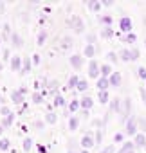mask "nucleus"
Instances as JSON below:
<instances>
[{"mask_svg": "<svg viewBox=\"0 0 146 153\" xmlns=\"http://www.w3.org/2000/svg\"><path fill=\"white\" fill-rule=\"evenodd\" d=\"M103 6H105V7H110L112 2H110V0H103Z\"/></svg>", "mask_w": 146, "mask_h": 153, "instance_id": "51", "label": "nucleus"}, {"mask_svg": "<svg viewBox=\"0 0 146 153\" xmlns=\"http://www.w3.org/2000/svg\"><path fill=\"white\" fill-rule=\"evenodd\" d=\"M87 42H89V45H94V42H96V34H94V33L87 34Z\"/></svg>", "mask_w": 146, "mask_h": 153, "instance_id": "42", "label": "nucleus"}, {"mask_svg": "<svg viewBox=\"0 0 146 153\" xmlns=\"http://www.w3.org/2000/svg\"><path fill=\"white\" fill-rule=\"evenodd\" d=\"M4 59H9V51H7V49L4 51Z\"/></svg>", "mask_w": 146, "mask_h": 153, "instance_id": "53", "label": "nucleus"}, {"mask_svg": "<svg viewBox=\"0 0 146 153\" xmlns=\"http://www.w3.org/2000/svg\"><path fill=\"white\" fill-rule=\"evenodd\" d=\"M11 43H13V47H22L24 45V40H22V36L18 33H13L11 34Z\"/></svg>", "mask_w": 146, "mask_h": 153, "instance_id": "18", "label": "nucleus"}, {"mask_svg": "<svg viewBox=\"0 0 146 153\" xmlns=\"http://www.w3.org/2000/svg\"><path fill=\"white\" fill-rule=\"evenodd\" d=\"M2 68H4V63H2V61H0V70H2Z\"/></svg>", "mask_w": 146, "mask_h": 153, "instance_id": "57", "label": "nucleus"}, {"mask_svg": "<svg viewBox=\"0 0 146 153\" xmlns=\"http://www.w3.org/2000/svg\"><path fill=\"white\" fill-rule=\"evenodd\" d=\"M121 106H123V103H121V99H119V97H114V99H110V103H108V108H110V112H108V114H112V112H115V114H121Z\"/></svg>", "mask_w": 146, "mask_h": 153, "instance_id": "7", "label": "nucleus"}, {"mask_svg": "<svg viewBox=\"0 0 146 153\" xmlns=\"http://www.w3.org/2000/svg\"><path fill=\"white\" fill-rule=\"evenodd\" d=\"M22 148H24V151H31V149H33V139H31V137H25Z\"/></svg>", "mask_w": 146, "mask_h": 153, "instance_id": "32", "label": "nucleus"}, {"mask_svg": "<svg viewBox=\"0 0 146 153\" xmlns=\"http://www.w3.org/2000/svg\"><path fill=\"white\" fill-rule=\"evenodd\" d=\"M99 22H101V24H105V27H112V24H114V18L107 15V16H101V18H99Z\"/></svg>", "mask_w": 146, "mask_h": 153, "instance_id": "33", "label": "nucleus"}, {"mask_svg": "<svg viewBox=\"0 0 146 153\" xmlns=\"http://www.w3.org/2000/svg\"><path fill=\"white\" fill-rule=\"evenodd\" d=\"M31 99H33V103H34V105H42V103H43V96H42L40 92H34Z\"/></svg>", "mask_w": 146, "mask_h": 153, "instance_id": "36", "label": "nucleus"}, {"mask_svg": "<svg viewBox=\"0 0 146 153\" xmlns=\"http://www.w3.org/2000/svg\"><path fill=\"white\" fill-rule=\"evenodd\" d=\"M114 72H112V67L108 65V63H105V65H101V76L103 78H110Z\"/></svg>", "mask_w": 146, "mask_h": 153, "instance_id": "22", "label": "nucleus"}, {"mask_svg": "<svg viewBox=\"0 0 146 153\" xmlns=\"http://www.w3.org/2000/svg\"><path fill=\"white\" fill-rule=\"evenodd\" d=\"M139 92H141V97H142V99H144V103H146V88H142V87H141V88H139Z\"/></svg>", "mask_w": 146, "mask_h": 153, "instance_id": "48", "label": "nucleus"}, {"mask_svg": "<svg viewBox=\"0 0 146 153\" xmlns=\"http://www.w3.org/2000/svg\"><path fill=\"white\" fill-rule=\"evenodd\" d=\"M22 65H24V58H20V56H13L11 58V68L13 70L22 72Z\"/></svg>", "mask_w": 146, "mask_h": 153, "instance_id": "11", "label": "nucleus"}, {"mask_svg": "<svg viewBox=\"0 0 146 153\" xmlns=\"http://www.w3.org/2000/svg\"><path fill=\"white\" fill-rule=\"evenodd\" d=\"M144 149H146V148H144Z\"/></svg>", "mask_w": 146, "mask_h": 153, "instance_id": "61", "label": "nucleus"}, {"mask_svg": "<svg viewBox=\"0 0 146 153\" xmlns=\"http://www.w3.org/2000/svg\"><path fill=\"white\" fill-rule=\"evenodd\" d=\"M130 153H135V151H130Z\"/></svg>", "mask_w": 146, "mask_h": 153, "instance_id": "60", "label": "nucleus"}, {"mask_svg": "<svg viewBox=\"0 0 146 153\" xmlns=\"http://www.w3.org/2000/svg\"><path fill=\"white\" fill-rule=\"evenodd\" d=\"M87 88H89V81H87V79H80V83H78V87H76V90L83 94V92H85Z\"/></svg>", "mask_w": 146, "mask_h": 153, "instance_id": "31", "label": "nucleus"}, {"mask_svg": "<svg viewBox=\"0 0 146 153\" xmlns=\"http://www.w3.org/2000/svg\"><path fill=\"white\" fill-rule=\"evenodd\" d=\"M133 144H135V148H146V135L144 133H137L133 137Z\"/></svg>", "mask_w": 146, "mask_h": 153, "instance_id": "14", "label": "nucleus"}, {"mask_svg": "<svg viewBox=\"0 0 146 153\" xmlns=\"http://www.w3.org/2000/svg\"><path fill=\"white\" fill-rule=\"evenodd\" d=\"M137 123H139L141 130H142V131H146V117H139V119H137Z\"/></svg>", "mask_w": 146, "mask_h": 153, "instance_id": "40", "label": "nucleus"}, {"mask_svg": "<svg viewBox=\"0 0 146 153\" xmlns=\"http://www.w3.org/2000/svg\"><path fill=\"white\" fill-rule=\"evenodd\" d=\"M98 101H99L101 105L110 103V96H108V92H98Z\"/></svg>", "mask_w": 146, "mask_h": 153, "instance_id": "26", "label": "nucleus"}, {"mask_svg": "<svg viewBox=\"0 0 146 153\" xmlns=\"http://www.w3.org/2000/svg\"><path fill=\"white\" fill-rule=\"evenodd\" d=\"M96 88H98L99 92H107V90L110 88V81H108V78H103V76H101V78L96 81Z\"/></svg>", "mask_w": 146, "mask_h": 153, "instance_id": "8", "label": "nucleus"}, {"mask_svg": "<svg viewBox=\"0 0 146 153\" xmlns=\"http://www.w3.org/2000/svg\"><path fill=\"white\" fill-rule=\"evenodd\" d=\"M45 40H47V31H45V29H40V33H38V36H36V43H38V45H43Z\"/></svg>", "mask_w": 146, "mask_h": 153, "instance_id": "24", "label": "nucleus"}, {"mask_svg": "<svg viewBox=\"0 0 146 153\" xmlns=\"http://www.w3.org/2000/svg\"><path fill=\"white\" fill-rule=\"evenodd\" d=\"M67 153H76V151L74 149H67Z\"/></svg>", "mask_w": 146, "mask_h": 153, "instance_id": "56", "label": "nucleus"}, {"mask_svg": "<svg viewBox=\"0 0 146 153\" xmlns=\"http://www.w3.org/2000/svg\"><path fill=\"white\" fill-rule=\"evenodd\" d=\"M108 81H110V87H121V83H123V76H121V72H114L110 78H108Z\"/></svg>", "mask_w": 146, "mask_h": 153, "instance_id": "9", "label": "nucleus"}, {"mask_svg": "<svg viewBox=\"0 0 146 153\" xmlns=\"http://www.w3.org/2000/svg\"><path fill=\"white\" fill-rule=\"evenodd\" d=\"M38 153H47V148L45 146H38Z\"/></svg>", "mask_w": 146, "mask_h": 153, "instance_id": "50", "label": "nucleus"}, {"mask_svg": "<svg viewBox=\"0 0 146 153\" xmlns=\"http://www.w3.org/2000/svg\"><path fill=\"white\" fill-rule=\"evenodd\" d=\"M56 121H58V115H56L54 112H47V115H45V123H47V124H56Z\"/></svg>", "mask_w": 146, "mask_h": 153, "instance_id": "28", "label": "nucleus"}, {"mask_svg": "<svg viewBox=\"0 0 146 153\" xmlns=\"http://www.w3.org/2000/svg\"><path fill=\"white\" fill-rule=\"evenodd\" d=\"M139 76H141V79H144V81H146V68H144V67H141V68H139Z\"/></svg>", "mask_w": 146, "mask_h": 153, "instance_id": "44", "label": "nucleus"}, {"mask_svg": "<svg viewBox=\"0 0 146 153\" xmlns=\"http://www.w3.org/2000/svg\"><path fill=\"white\" fill-rule=\"evenodd\" d=\"M80 153H89V151H87V149H81V151H80Z\"/></svg>", "mask_w": 146, "mask_h": 153, "instance_id": "58", "label": "nucleus"}, {"mask_svg": "<svg viewBox=\"0 0 146 153\" xmlns=\"http://www.w3.org/2000/svg\"><path fill=\"white\" fill-rule=\"evenodd\" d=\"M87 72H89V78H90V79H96V81H98V79L101 78V65H98L96 59H90Z\"/></svg>", "mask_w": 146, "mask_h": 153, "instance_id": "2", "label": "nucleus"}, {"mask_svg": "<svg viewBox=\"0 0 146 153\" xmlns=\"http://www.w3.org/2000/svg\"><path fill=\"white\" fill-rule=\"evenodd\" d=\"M119 58H121L123 61H133V52H132L130 49H126V47H124V49H121V51H119Z\"/></svg>", "mask_w": 146, "mask_h": 153, "instance_id": "13", "label": "nucleus"}, {"mask_svg": "<svg viewBox=\"0 0 146 153\" xmlns=\"http://www.w3.org/2000/svg\"><path fill=\"white\" fill-rule=\"evenodd\" d=\"M78 110H81V106H80V101H78V99H72V101L69 103V112H70V114H76Z\"/></svg>", "mask_w": 146, "mask_h": 153, "instance_id": "19", "label": "nucleus"}, {"mask_svg": "<svg viewBox=\"0 0 146 153\" xmlns=\"http://www.w3.org/2000/svg\"><path fill=\"white\" fill-rule=\"evenodd\" d=\"M9 148H11V140L7 137H2L0 139V151H7Z\"/></svg>", "mask_w": 146, "mask_h": 153, "instance_id": "23", "label": "nucleus"}, {"mask_svg": "<svg viewBox=\"0 0 146 153\" xmlns=\"http://www.w3.org/2000/svg\"><path fill=\"white\" fill-rule=\"evenodd\" d=\"M31 59H33V65H38V63H40V54H33Z\"/></svg>", "mask_w": 146, "mask_h": 153, "instance_id": "45", "label": "nucleus"}, {"mask_svg": "<svg viewBox=\"0 0 146 153\" xmlns=\"http://www.w3.org/2000/svg\"><path fill=\"white\" fill-rule=\"evenodd\" d=\"M99 153H115V148L110 144V146H107V148H105L103 151H99Z\"/></svg>", "mask_w": 146, "mask_h": 153, "instance_id": "43", "label": "nucleus"}, {"mask_svg": "<svg viewBox=\"0 0 146 153\" xmlns=\"http://www.w3.org/2000/svg\"><path fill=\"white\" fill-rule=\"evenodd\" d=\"M13 123H15V114H11V115L2 119V128H9V126H13Z\"/></svg>", "mask_w": 146, "mask_h": 153, "instance_id": "27", "label": "nucleus"}, {"mask_svg": "<svg viewBox=\"0 0 146 153\" xmlns=\"http://www.w3.org/2000/svg\"><path fill=\"white\" fill-rule=\"evenodd\" d=\"M81 117H83V119H89V117H90V112H89V110H81Z\"/></svg>", "mask_w": 146, "mask_h": 153, "instance_id": "47", "label": "nucleus"}, {"mask_svg": "<svg viewBox=\"0 0 146 153\" xmlns=\"http://www.w3.org/2000/svg\"><path fill=\"white\" fill-rule=\"evenodd\" d=\"M80 106H81V110H90V108L94 106V99L89 97V96H83V97L80 99Z\"/></svg>", "mask_w": 146, "mask_h": 153, "instance_id": "12", "label": "nucleus"}, {"mask_svg": "<svg viewBox=\"0 0 146 153\" xmlns=\"http://www.w3.org/2000/svg\"><path fill=\"white\" fill-rule=\"evenodd\" d=\"M54 106H65V97L61 96V94H58V96H54Z\"/></svg>", "mask_w": 146, "mask_h": 153, "instance_id": "35", "label": "nucleus"}, {"mask_svg": "<svg viewBox=\"0 0 146 153\" xmlns=\"http://www.w3.org/2000/svg\"><path fill=\"white\" fill-rule=\"evenodd\" d=\"M107 59H108V61H112V63H117V61H119V59H117V54H115V52H112V51H110V52H107Z\"/></svg>", "mask_w": 146, "mask_h": 153, "instance_id": "38", "label": "nucleus"}, {"mask_svg": "<svg viewBox=\"0 0 146 153\" xmlns=\"http://www.w3.org/2000/svg\"><path fill=\"white\" fill-rule=\"evenodd\" d=\"M2 31H4L2 38H4V40H7V38L11 40V34H13V33H11V27H9V24H4V25H2Z\"/></svg>", "mask_w": 146, "mask_h": 153, "instance_id": "30", "label": "nucleus"}, {"mask_svg": "<svg viewBox=\"0 0 146 153\" xmlns=\"http://www.w3.org/2000/svg\"><path fill=\"white\" fill-rule=\"evenodd\" d=\"M94 137H96V144L99 146V144H101V140H103V131H101V130H98V133H96Z\"/></svg>", "mask_w": 146, "mask_h": 153, "instance_id": "41", "label": "nucleus"}, {"mask_svg": "<svg viewBox=\"0 0 146 153\" xmlns=\"http://www.w3.org/2000/svg\"><path fill=\"white\" fill-rule=\"evenodd\" d=\"M119 27H121V31H123L124 34H130V33H132V20H130V16H121Z\"/></svg>", "mask_w": 146, "mask_h": 153, "instance_id": "5", "label": "nucleus"}, {"mask_svg": "<svg viewBox=\"0 0 146 153\" xmlns=\"http://www.w3.org/2000/svg\"><path fill=\"white\" fill-rule=\"evenodd\" d=\"M31 68H33V59H29V58H24V65H22V74H27V72H31Z\"/></svg>", "mask_w": 146, "mask_h": 153, "instance_id": "21", "label": "nucleus"}, {"mask_svg": "<svg viewBox=\"0 0 146 153\" xmlns=\"http://www.w3.org/2000/svg\"><path fill=\"white\" fill-rule=\"evenodd\" d=\"M2 131H4V128H2V124H0V139H2Z\"/></svg>", "mask_w": 146, "mask_h": 153, "instance_id": "55", "label": "nucleus"}, {"mask_svg": "<svg viewBox=\"0 0 146 153\" xmlns=\"http://www.w3.org/2000/svg\"><path fill=\"white\" fill-rule=\"evenodd\" d=\"M67 25L74 31V33H78V34H81V33L85 31V24H83V20H81L80 16H70V18L67 20Z\"/></svg>", "mask_w": 146, "mask_h": 153, "instance_id": "1", "label": "nucleus"}, {"mask_svg": "<svg viewBox=\"0 0 146 153\" xmlns=\"http://www.w3.org/2000/svg\"><path fill=\"white\" fill-rule=\"evenodd\" d=\"M101 36L103 38H112L114 36V29L112 27H103L101 29Z\"/></svg>", "mask_w": 146, "mask_h": 153, "instance_id": "34", "label": "nucleus"}, {"mask_svg": "<svg viewBox=\"0 0 146 153\" xmlns=\"http://www.w3.org/2000/svg\"><path fill=\"white\" fill-rule=\"evenodd\" d=\"M80 144H81V148H83V149H90V148H94V146H96V137L92 135V131L85 133V135L81 137Z\"/></svg>", "mask_w": 146, "mask_h": 153, "instance_id": "3", "label": "nucleus"}, {"mask_svg": "<svg viewBox=\"0 0 146 153\" xmlns=\"http://www.w3.org/2000/svg\"><path fill=\"white\" fill-rule=\"evenodd\" d=\"M0 47H2V36H0Z\"/></svg>", "mask_w": 146, "mask_h": 153, "instance_id": "59", "label": "nucleus"}, {"mask_svg": "<svg viewBox=\"0 0 146 153\" xmlns=\"http://www.w3.org/2000/svg\"><path fill=\"white\" fill-rule=\"evenodd\" d=\"M61 51H67V49H70L72 47V38H69V36H63L61 38Z\"/></svg>", "mask_w": 146, "mask_h": 153, "instance_id": "25", "label": "nucleus"}, {"mask_svg": "<svg viewBox=\"0 0 146 153\" xmlns=\"http://www.w3.org/2000/svg\"><path fill=\"white\" fill-rule=\"evenodd\" d=\"M83 56L92 59V58L96 56V45H89V43H87V47L83 49Z\"/></svg>", "mask_w": 146, "mask_h": 153, "instance_id": "16", "label": "nucleus"}, {"mask_svg": "<svg viewBox=\"0 0 146 153\" xmlns=\"http://www.w3.org/2000/svg\"><path fill=\"white\" fill-rule=\"evenodd\" d=\"M135 40H137V38H135V34H133V33L124 34V42H126V43H135Z\"/></svg>", "mask_w": 146, "mask_h": 153, "instance_id": "39", "label": "nucleus"}, {"mask_svg": "<svg viewBox=\"0 0 146 153\" xmlns=\"http://www.w3.org/2000/svg\"><path fill=\"white\" fill-rule=\"evenodd\" d=\"M4 103H6V101H4V97H2V94H0V105H2V106H4Z\"/></svg>", "mask_w": 146, "mask_h": 153, "instance_id": "54", "label": "nucleus"}, {"mask_svg": "<svg viewBox=\"0 0 146 153\" xmlns=\"http://www.w3.org/2000/svg\"><path fill=\"white\" fill-rule=\"evenodd\" d=\"M132 52H133V61H135V59L139 58V51H137V49H132Z\"/></svg>", "mask_w": 146, "mask_h": 153, "instance_id": "49", "label": "nucleus"}, {"mask_svg": "<svg viewBox=\"0 0 146 153\" xmlns=\"http://www.w3.org/2000/svg\"><path fill=\"white\" fill-rule=\"evenodd\" d=\"M78 128H80V117H76V115L69 117V130L70 131H76Z\"/></svg>", "mask_w": 146, "mask_h": 153, "instance_id": "15", "label": "nucleus"}, {"mask_svg": "<svg viewBox=\"0 0 146 153\" xmlns=\"http://www.w3.org/2000/svg\"><path fill=\"white\" fill-rule=\"evenodd\" d=\"M24 99H25V96L20 92V88H16V90L11 92V101H13L15 105H24Z\"/></svg>", "mask_w": 146, "mask_h": 153, "instance_id": "10", "label": "nucleus"}, {"mask_svg": "<svg viewBox=\"0 0 146 153\" xmlns=\"http://www.w3.org/2000/svg\"><path fill=\"white\" fill-rule=\"evenodd\" d=\"M133 148H135V144H133V142H124V144H123V148H121L117 153H130V151H133Z\"/></svg>", "mask_w": 146, "mask_h": 153, "instance_id": "29", "label": "nucleus"}, {"mask_svg": "<svg viewBox=\"0 0 146 153\" xmlns=\"http://www.w3.org/2000/svg\"><path fill=\"white\" fill-rule=\"evenodd\" d=\"M87 7H89L92 13H99V11H101V7H103V4L96 2V0H90V2H87Z\"/></svg>", "mask_w": 146, "mask_h": 153, "instance_id": "17", "label": "nucleus"}, {"mask_svg": "<svg viewBox=\"0 0 146 153\" xmlns=\"http://www.w3.org/2000/svg\"><path fill=\"white\" fill-rule=\"evenodd\" d=\"M137 126H139V123H137V119L132 115L128 121H126V135H132V137H135L139 131H137Z\"/></svg>", "mask_w": 146, "mask_h": 153, "instance_id": "4", "label": "nucleus"}, {"mask_svg": "<svg viewBox=\"0 0 146 153\" xmlns=\"http://www.w3.org/2000/svg\"><path fill=\"white\" fill-rule=\"evenodd\" d=\"M34 128H43V123H40V121H36V123H34Z\"/></svg>", "mask_w": 146, "mask_h": 153, "instance_id": "52", "label": "nucleus"}, {"mask_svg": "<svg viewBox=\"0 0 146 153\" xmlns=\"http://www.w3.org/2000/svg\"><path fill=\"white\" fill-rule=\"evenodd\" d=\"M123 139H124V135H123V133H115V137H114V140H115V142H123Z\"/></svg>", "mask_w": 146, "mask_h": 153, "instance_id": "46", "label": "nucleus"}, {"mask_svg": "<svg viewBox=\"0 0 146 153\" xmlns=\"http://www.w3.org/2000/svg\"><path fill=\"white\" fill-rule=\"evenodd\" d=\"M69 63H70V67L74 68V70H80V68L83 67V56H80V54H72L70 59H69Z\"/></svg>", "mask_w": 146, "mask_h": 153, "instance_id": "6", "label": "nucleus"}, {"mask_svg": "<svg viewBox=\"0 0 146 153\" xmlns=\"http://www.w3.org/2000/svg\"><path fill=\"white\" fill-rule=\"evenodd\" d=\"M78 83H80V78H78V74H72L70 78H69V81H67L69 88H76V87H78Z\"/></svg>", "mask_w": 146, "mask_h": 153, "instance_id": "20", "label": "nucleus"}, {"mask_svg": "<svg viewBox=\"0 0 146 153\" xmlns=\"http://www.w3.org/2000/svg\"><path fill=\"white\" fill-rule=\"evenodd\" d=\"M0 114H2L4 117H7V115H11L13 112H11V108H9L7 105H4V106H0Z\"/></svg>", "mask_w": 146, "mask_h": 153, "instance_id": "37", "label": "nucleus"}]
</instances>
